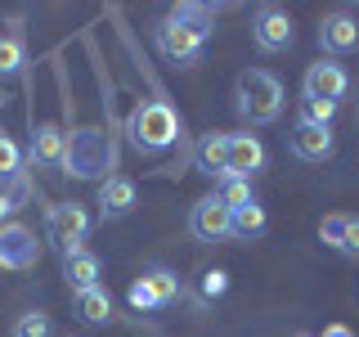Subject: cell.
Listing matches in <instances>:
<instances>
[{
    "label": "cell",
    "instance_id": "cell-1",
    "mask_svg": "<svg viewBox=\"0 0 359 337\" xmlns=\"http://www.w3.org/2000/svg\"><path fill=\"white\" fill-rule=\"evenodd\" d=\"M211 41V9L207 5H175L157 27V50L171 63L194 67L202 59V45Z\"/></svg>",
    "mask_w": 359,
    "mask_h": 337
},
{
    "label": "cell",
    "instance_id": "cell-2",
    "mask_svg": "<svg viewBox=\"0 0 359 337\" xmlns=\"http://www.w3.org/2000/svg\"><path fill=\"white\" fill-rule=\"evenodd\" d=\"M233 108H238L243 121L265 126L283 112V81L265 67H247V72H238V86H233Z\"/></svg>",
    "mask_w": 359,
    "mask_h": 337
},
{
    "label": "cell",
    "instance_id": "cell-3",
    "mask_svg": "<svg viewBox=\"0 0 359 337\" xmlns=\"http://www.w3.org/2000/svg\"><path fill=\"white\" fill-rule=\"evenodd\" d=\"M112 162H117V149H112V140L99 126H81L67 135V149H63V176H76V180H99L112 171Z\"/></svg>",
    "mask_w": 359,
    "mask_h": 337
},
{
    "label": "cell",
    "instance_id": "cell-4",
    "mask_svg": "<svg viewBox=\"0 0 359 337\" xmlns=\"http://www.w3.org/2000/svg\"><path fill=\"white\" fill-rule=\"evenodd\" d=\"M126 135H130V149L162 153V149H171L180 140V117H175L171 104H162V99H144V104L130 112Z\"/></svg>",
    "mask_w": 359,
    "mask_h": 337
},
{
    "label": "cell",
    "instance_id": "cell-5",
    "mask_svg": "<svg viewBox=\"0 0 359 337\" xmlns=\"http://www.w3.org/2000/svg\"><path fill=\"white\" fill-rule=\"evenodd\" d=\"M90 239V211L81 202H54V207H45V243L59 247V252H76V247H86Z\"/></svg>",
    "mask_w": 359,
    "mask_h": 337
},
{
    "label": "cell",
    "instance_id": "cell-6",
    "mask_svg": "<svg viewBox=\"0 0 359 337\" xmlns=\"http://www.w3.org/2000/svg\"><path fill=\"white\" fill-rule=\"evenodd\" d=\"M175 297H180V275L166 270V265L144 270V275L130 284V306L135 310H162V306H171Z\"/></svg>",
    "mask_w": 359,
    "mask_h": 337
},
{
    "label": "cell",
    "instance_id": "cell-7",
    "mask_svg": "<svg viewBox=\"0 0 359 337\" xmlns=\"http://www.w3.org/2000/svg\"><path fill=\"white\" fill-rule=\"evenodd\" d=\"M252 41L261 54H278L287 50L292 41H297V32H292V14L283 5H261L252 14Z\"/></svg>",
    "mask_w": 359,
    "mask_h": 337
},
{
    "label": "cell",
    "instance_id": "cell-8",
    "mask_svg": "<svg viewBox=\"0 0 359 337\" xmlns=\"http://www.w3.org/2000/svg\"><path fill=\"white\" fill-rule=\"evenodd\" d=\"M189 234H194L198 243H224V239H233V216L216 202V194L198 198L194 207H189Z\"/></svg>",
    "mask_w": 359,
    "mask_h": 337
},
{
    "label": "cell",
    "instance_id": "cell-9",
    "mask_svg": "<svg viewBox=\"0 0 359 337\" xmlns=\"http://www.w3.org/2000/svg\"><path fill=\"white\" fill-rule=\"evenodd\" d=\"M36 256H41V243L27 225H18V220L0 225V270H32Z\"/></svg>",
    "mask_w": 359,
    "mask_h": 337
},
{
    "label": "cell",
    "instance_id": "cell-10",
    "mask_svg": "<svg viewBox=\"0 0 359 337\" xmlns=\"http://www.w3.org/2000/svg\"><path fill=\"white\" fill-rule=\"evenodd\" d=\"M224 157H229V176L252 180L265 166V144L252 131H224Z\"/></svg>",
    "mask_w": 359,
    "mask_h": 337
},
{
    "label": "cell",
    "instance_id": "cell-11",
    "mask_svg": "<svg viewBox=\"0 0 359 337\" xmlns=\"http://www.w3.org/2000/svg\"><path fill=\"white\" fill-rule=\"evenodd\" d=\"M351 90V72H346L337 59H319L306 67V99H328V104H341V95Z\"/></svg>",
    "mask_w": 359,
    "mask_h": 337
},
{
    "label": "cell",
    "instance_id": "cell-12",
    "mask_svg": "<svg viewBox=\"0 0 359 337\" xmlns=\"http://www.w3.org/2000/svg\"><path fill=\"white\" fill-rule=\"evenodd\" d=\"M63 149H67V135L59 121H41L36 135H32V149H27V166L32 171H63Z\"/></svg>",
    "mask_w": 359,
    "mask_h": 337
},
{
    "label": "cell",
    "instance_id": "cell-13",
    "mask_svg": "<svg viewBox=\"0 0 359 337\" xmlns=\"http://www.w3.org/2000/svg\"><path fill=\"white\" fill-rule=\"evenodd\" d=\"M135 202H140V189H135L130 176H108V180H99V216H104V220L130 216Z\"/></svg>",
    "mask_w": 359,
    "mask_h": 337
},
{
    "label": "cell",
    "instance_id": "cell-14",
    "mask_svg": "<svg viewBox=\"0 0 359 337\" xmlns=\"http://www.w3.org/2000/svg\"><path fill=\"white\" fill-rule=\"evenodd\" d=\"M319 50L323 54H351L359 50V18L346 14V9H337L319 22Z\"/></svg>",
    "mask_w": 359,
    "mask_h": 337
},
{
    "label": "cell",
    "instance_id": "cell-15",
    "mask_svg": "<svg viewBox=\"0 0 359 337\" xmlns=\"http://www.w3.org/2000/svg\"><path fill=\"white\" fill-rule=\"evenodd\" d=\"M287 149L301 162H328L337 149V135H332V126H301L297 121V131L287 135Z\"/></svg>",
    "mask_w": 359,
    "mask_h": 337
},
{
    "label": "cell",
    "instance_id": "cell-16",
    "mask_svg": "<svg viewBox=\"0 0 359 337\" xmlns=\"http://www.w3.org/2000/svg\"><path fill=\"white\" fill-rule=\"evenodd\" d=\"M99 270H104V261H99L90 247H76V252L63 256V284L72 292H86V288H99Z\"/></svg>",
    "mask_w": 359,
    "mask_h": 337
},
{
    "label": "cell",
    "instance_id": "cell-17",
    "mask_svg": "<svg viewBox=\"0 0 359 337\" xmlns=\"http://www.w3.org/2000/svg\"><path fill=\"white\" fill-rule=\"evenodd\" d=\"M194 162H198V171H207V176H216V180L229 176V157H224V131L202 135V144H198Z\"/></svg>",
    "mask_w": 359,
    "mask_h": 337
},
{
    "label": "cell",
    "instance_id": "cell-18",
    "mask_svg": "<svg viewBox=\"0 0 359 337\" xmlns=\"http://www.w3.org/2000/svg\"><path fill=\"white\" fill-rule=\"evenodd\" d=\"M233 216V239H243V243H252V239H261V234L269 230V216H265V207L261 202H247V207H238V211H229Z\"/></svg>",
    "mask_w": 359,
    "mask_h": 337
},
{
    "label": "cell",
    "instance_id": "cell-19",
    "mask_svg": "<svg viewBox=\"0 0 359 337\" xmlns=\"http://www.w3.org/2000/svg\"><path fill=\"white\" fill-rule=\"evenodd\" d=\"M27 67V45H22L18 32H0V81L18 77Z\"/></svg>",
    "mask_w": 359,
    "mask_h": 337
},
{
    "label": "cell",
    "instance_id": "cell-20",
    "mask_svg": "<svg viewBox=\"0 0 359 337\" xmlns=\"http://www.w3.org/2000/svg\"><path fill=\"white\" fill-rule=\"evenodd\" d=\"M76 315H81L86 324H108V319H112V297H108L104 288L76 292Z\"/></svg>",
    "mask_w": 359,
    "mask_h": 337
},
{
    "label": "cell",
    "instance_id": "cell-21",
    "mask_svg": "<svg viewBox=\"0 0 359 337\" xmlns=\"http://www.w3.org/2000/svg\"><path fill=\"white\" fill-rule=\"evenodd\" d=\"M216 202L224 211H238L252 202V180H238V176H224L220 185H216Z\"/></svg>",
    "mask_w": 359,
    "mask_h": 337
},
{
    "label": "cell",
    "instance_id": "cell-22",
    "mask_svg": "<svg viewBox=\"0 0 359 337\" xmlns=\"http://www.w3.org/2000/svg\"><path fill=\"white\" fill-rule=\"evenodd\" d=\"M332 117H337V104L301 95V104H297V121H301V126H332Z\"/></svg>",
    "mask_w": 359,
    "mask_h": 337
},
{
    "label": "cell",
    "instance_id": "cell-23",
    "mask_svg": "<svg viewBox=\"0 0 359 337\" xmlns=\"http://www.w3.org/2000/svg\"><path fill=\"white\" fill-rule=\"evenodd\" d=\"M14 337H54V324H50V315H45V310H27V315H18V324H14Z\"/></svg>",
    "mask_w": 359,
    "mask_h": 337
},
{
    "label": "cell",
    "instance_id": "cell-24",
    "mask_svg": "<svg viewBox=\"0 0 359 337\" xmlns=\"http://www.w3.org/2000/svg\"><path fill=\"white\" fill-rule=\"evenodd\" d=\"M18 171H22V153H18V144L0 131V180H9V176H18Z\"/></svg>",
    "mask_w": 359,
    "mask_h": 337
},
{
    "label": "cell",
    "instance_id": "cell-25",
    "mask_svg": "<svg viewBox=\"0 0 359 337\" xmlns=\"http://www.w3.org/2000/svg\"><path fill=\"white\" fill-rule=\"evenodd\" d=\"M341 230H346V211H332V216H323V220H319V243L337 252V247H341Z\"/></svg>",
    "mask_w": 359,
    "mask_h": 337
},
{
    "label": "cell",
    "instance_id": "cell-26",
    "mask_svg": "<svg viewBox=\"0 0 359 337\" xmlns=\"http://www.w3.org/2000/svg\"><path fill=\"white\" fill-rule=\"evenodd\" d=\"M341 256H359V216H346V230H341Z\"/></svg>",
    "mask_w": 359,
    "mask_h": 337
},
{
    "label": "cell",
    "instance_id": "cell-27",
    "mask_svg": "<svg viewBox=\"0 0 359 337\" xmlns=\"http://www.w3.org/2000/svg\"><path fill=\"white\" fill-rule=\"evenodd\" d=\"M229 288V275H224V270H207V275H202V297H220V292Z\"/></svg>",
    "mask_w": 359,
    "mask_h": 337
},
{
    "label": "cell",
    "instance_id": "cell-28",
    "mask_svg": "<svg viewBox=\"0 0 359 337\" xmlns=\"http://www.w3.org/2000/svg\"><path fill=\"white\" fill-rule=\"evenodd\" d=\"M14 211H18V207L5 198V189H0V225H9V216H14Z\"/></svg>",
    "mask_w": 359,
    "mask_h": 337
},
{
    "label": "cell",
    "instance_id": "cell-29",
    "mask_svg": "<svg viewBox=\"0 0 359 337\" xmlns=\"http://www.w3.org/2000/svg\"><path fill=\"white\" fill-rule=\"evenodd\" d=\"M323 337H355V333L346 329V324H332V329H323Z\"/></svg>",
    "mask_w": 359,
    "mask_h": 337
},
{
    "label": "cell",
    "instance_id": "cell-30",
    "mask_svg": "<svg viewBox=\"0 0 359 337\" xmlns=\"http://www.w3.org/2000/svg\"><path fill=\"white\" fill-rule=\"evenodd\" d=\"M297 337H310V333H297Z\"/></svg>",
    "mask_w": 359,
    "mask_h": 337
}]
</instances>
